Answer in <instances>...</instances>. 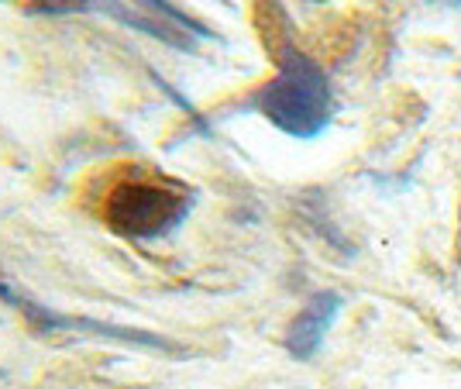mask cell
<instances>
[{
  "label": "cell",
  "mask_w": 461,
  "mask_h": 389,
  "mask_svg": "<svg viewBox=\"0 0 461 389\" xmlns=\"http://www.w3.org/2000/svg\"><path fill=\"white\" fill-rule=\"evenodd\" d=\"M251 104H255L258 114L269 117L283 135L300 138V141H310V138L321 135L330 124V114H334L330 79L293 41L283 45L276 77L266 86H258Z\"/></svg>",
  "instance_id": "cell-1"
},
{
  "label": "cell",
  "mask_w": 461,
  "mask_h": 389,
  "mask_svg": "<svg viewBox=\"0 0 461 389\" xmlns=\"http://www.w3.org/2000/svg\"><path fill=\"white\" fill-rule=\"evenodd\" d=\"M193 196L169 183H121L107 200L111 228L128 238H162L183 224Z\"/></svg>",
  "instance_id": "cell-2"
},
{
  "label": "cell",
  "mask_w": 461,
  "mask_h": 389,
  "mask_svg": "<svg viewBox=\"0 0 461 389\" xmlns=\"http://www.w3.org/2000/svg\"><path fill=\"white\" fill-rule=\"evenodd\" d=\"M100 7L111 11L124 24H131L145 35H155L176 49H193V39L211 35L203 24H196L190 14H183L169 0H104Z\"/></svg>",
  "instance_id": "cell-3"
},
{
  "label": "cell",
  "mask_w": 461,
  "mask_h": 389,
  "mask_svg": "<svg viewBox=\"0 0 461 389\" xmlns=\"http://www.w3.org/2000/svg\"><path fill=\"white\" fill-rule=\"evenodd\" d=\"M341 303L345 300L338 293H317L307 307L293 317V324H289L286 331V351L293 358L307 362V358H313L321 351L327 331L334 328V321L341 313Z\"/></svg>",
  "instance_id": "cell-4"
},
{
  "label": "cell",
  "mask_w": 461,
  "mask_h": 389,
  "mask_svg": "<svg viewBox=\"0 0 461 389\" xmlns=\"http://www.w3.org/2000/svg\"><path fill=\"white\" fill-rule=\"evenodd\" d=\"M100 7L96 0H32L28 11L35 14H79V11H94Z\"/></svg>",
  "instance_id": "cell-5"
}]
</instances>
